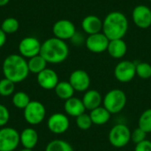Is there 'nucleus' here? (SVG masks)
Wrapping results in <instances>:
<instances>
[{
    "instance_id": "nucleus-13",
    "label": "nucleus",
    "mask_w": 151,
    "mask_h": 151,
    "mask_svg": "<svg viewBox=\"0 0 151 151\" xmlns=\"http://www.w3.org/2000/svg\"><path fill=\"white\" fill-rule=\"evenodd\" d=\"M70 84L73 88V89L77 92H86L89 89L91 79L89 74L81 69L74 70L71 73L69 76Z\"/></svg>"
},
{
    "instance_id": "nucleus-18",
    "label": "nucleus",
    "mask_w": 151,
    "mask_h": 151,
    "mask_svg": "<svg viewBox=\"0 0 151 151\" xmlns=\"http://www.w3.org/2000/svg\"><path fill=\"white\" fill-rule=\"evenodd\" d=\"M81 100L86 108V111H90L103 105V96L101 93L96 89H88L84 92Z\"/></svg>"
},
{
    "instance_id": "nucleus-36",
    "label": "nucleus",
    "mask_w": 151,
    "mask_h": 151,
    "mask_svg": "<svg viewBox=\"0 0 151 151\" xmlns=\"http://www.w3.org/2000/svg\"><path fill=\"white\" fill-rule=\"evenodd\" d=\"M10 0H0V6H4L9 3Z\"/></svg>"
},
{
    "instance_id": "nucleus-38",
    "label": "nucleus",
    "mask_w": 151,
    "mask_h": 151,
    "mask_svg": "<svg viewBox=\"0 0 151 151\" xmlns=\"http://www.w3.org/2000/svg\"><path fill=\"white\" fill-rule=\"evenodd\" d=\"M150 2H151V0H150Z\"/></svg>"
},
{
    "instance_id": "nucleus-12",
    "label": "nucleus",
    "mask_w": 151,
    "mask_h": 151,
    "mask_svg": "<svg viewBox=\"0 0 151 151\" xmlns=\"http://www.w3.org/2000/svg\"><path fill=\"white\" fill-rule=\"evenodd\" d=\"M109 42L110 40L107 38V36L103 32H100L88 35L86 38L85 45L90 52L99 54L107 51Z\"/></svg>"
},
{
    "instance_id": "nucleus-23",
    "label": "nucleus",
    "mask_w": 151,
    "mask_h": 151,
    "mask_svg": "<svg viewBox=\"0 0 151 151\" xmlns=\"http://www.w3.org/2000/svg\"><path fill=\"white\" fill-rule=\"evenodd\" d=\"M47 61L39 54L37 56H35L27 60V66L29 73L38 74L42 71L47 68Z\"/></svg>"
},
{
    "instance_id": "nucleus-10",
    "label": "nucleus",
    "mask_w": 151,
    "mask_h": 151,
    "mask_svg": "<svg viewBox=\"0 0 151 151\" xmlns=\"http://www.w3.org/2000/svg\"><path fill=\"white\" fill-rule=\"evenodd\" d=\"M42 43L34 36H27L19 43V55L25 58H31L40 54Z\"/></svg>"
},
{
    "instance_id": "nucleus-17",
    "label": "nucleus",
    "mask_w": 151,
    "mask_h": 151,
    "mask_svg": "<svg viewBox=\"0 0 151 151\" xmlns=\"http://www.w3.org/2000/svg\"><path fill=\"white\" fill-rule=\"evenodd\" d=\"M81 27L83 31L90 35H95L102 32L103 30V20L96 15H88L81 21Z\"/></svg>"
},
{
    "instance_id": "nucleus-14",
    "label": "nucleus",
    "mask_w": 151,
    "mask_h": 151,
    "mask_svg": "<svg viewBox=\"0 0 151 151\" xmlns=\"http://www.w3.org/2000/svg\"><path fill=\"white\" fill-rule=\"evenodd\" d=\"M134 25L142 29H147L151 26V9L144 4L135 6L132 12Z\"/></svg>"
},
{
    "instance_id": "nucleus-27",
    "label": "nucleus",
    "mask_w": 151,
    "mask_h": 151,
    "mask_svg": "<svg viewBox=\"0 0 151 151\" xmlns=\"http://www.w3.org/2000/svg\"><path fill=\"white\" fill-rule=\"evenodd\" d=\"M6 35L16 33L19 28V22L17 19L13 17L6 18L3 20L0 27Z\"/></svg>"
},
{
    "instance_id": "nucleus-20",
    "label": "nucleus",
    "mask_w": 151,
    "mask_h": 151,
    "mask_svg": "<svg viewBox=\"0 0 151 151\" xmlns=\"http://www.w3.org/2000/svg\"><path fill=\"white\" fill-rule=\"evenodd\" d=\"M107 51L112 58L120 59L127 54V45L123 39L111 40L109 42Z\"/></svg>"
},
{
    "instance_id": "nucleus-6",
    "label": "nucleus",
    "mask_w": 151,
    "mask_h": 151,
    "mask_svg": "<svg viewBox=\"0 0 151 151\" xmlns=\"http://www.w3.org/2000/svg\"><path fill=\"white\" fill-rule=\"evenodd\" d=\"M23 116L26 122L29 125H40L46 116L45 106L39 101H31L23 110Z\"/></svg>"
},
{
    "instance_id": "nucleus-29",
    "label": "nucleus",
    "mask_w": 151,
    "mask_h": 151,
    "mask_svg": "<svg viewBox=\"0 0 151 151\" xmlns=\"http://www.w3.org/2000/svg\"><path fill=\"white\" fill-rule=\"evenodd\" d=\"M136 75L142 79L148 80L151 78V65L148 62H139L136 64Z\"/></svg>"
},
{
    "instance_id": "nucleus-16",
    "label": "nucleus",
    "mask_w": 151,
    "mask_h": 151,
    "mask_svg": "<svg viewBox=\"0 0 151 151\" xmlns=\"http://www.w3.org/2000/svg\"><path fill=\"white\" fill-rule=\"evenodd\" d=\"M64 110L67 116L73 118H77L78 116L86 112V108L83 104L82 100L74 96L65 101Z\"/></svg>"
},
{
    "instance_id": "nucleus-32",
    "label": "nucleus",
    "mask_w": 151,
    "mask_h": 151,
    "mask_svg": "<svg viewBox=\"0 0 151 151\" xmlns=\"http://www.w3.org/2000/svg\"><path fill=\"white\" fill-rule=\"evenodd\" d=\"M10 119V111L6 106L0 104V127H5Z\"/></svg>"
},
{
    "instance_id": "nucleus-4",
    "label": "nucleus",
    "mask_w": 151,
    "mask_h": 151,
    "mask_svg": "<svg viewBox=\"0 0 151 151\" xmlns=\"http://www.w3.org/2000/svg\"><path fill=\"white\" fill-rule=\"evenodd\" d=\"M127 97L126 93L119 88L108 91L103 97V106L112 115L121 112L126 107Z\"/></svg>"
},
{
    "instance_id": "nucleus-3",
    "label": "nucleus",
    "mask_w": 151,
    "mask_h": 151,
    "mask_svg": "<svg viewBox=\"0 0 151 151\" xmlns=\"http://www.w3.org/2000/svg\"><path fill=\"white\" fill-rule=\"evenodd\" d=\"M40 55L49 64H60L68 58L69 47L65 41L51 37L42 43Z\"/></svg>"
},
{
    "instance_id": "nucleus-22",
    "label": "nucleus",
    "mask_w": 151,
    "mask_h": 151,
    "mask_svg": "<svg viewBox=\"0 0 151 151\" xmlns=\"http://www.w3.org/2000/svg\"><path fill=\"white\" fill-rule=\"evenodd\" d=\"M54 91L56 96L64 101L73 97L75 92L69 81H59L54 88Z\"/></svg>"
},
{
    "instance_id": "nucleus-37",
    "label": "nucleus",
    "mask_w": 151,
    "mask_h": 151,
    "mask_svg": "<svg viewBox=\"0 0 151 151\" xmlns=\"http://www.w3.org/2000/svg\"><path fill=\"white\" fill-rule=\"evenodd\" d=\"M19 151H33V150H27V149H22Z\"/></svg>"
},
{
    "instance_id": "nucleus-35",
    "label": "nucleus",
    "mask_w": 151,
    "mask_h": 151,
    "mask_svg": "<svg viewBox=\"0 0 151 151\" xmlns=\"http://www.w3.org/2000/svg\"><path fill=\"white\" fill-rule=\"evenodd\" d=\"M6 42V34L0 28V49L5 44Z\"/></svg>"
},
{
    "instance_id": "nucleus-21",
    "label": "nucleus",
    "mask_w": 151,
    "mask_h": 151,
    "mask_svg": "<svg viewBox=\"0 0 151 151\" xmlns=\"http://www.w3.org/2000/svg\"><path fill=\"white\" fill-rule=\"evenodd\" d=\"M88 114L91 118L93 125L96 126H104L107 124L111 117V114L103 105L90 111Z\"/></svg>"
},
{
    "instance_id": "nucleus-7",
    "label": "nucleus",
    "mask_w": 151,
    "mask_h": 151,
    "mask_svg": "<svg viewBox=\"0 0 151 151\" xmlns=\"http://www.w3.org/2000/svg\"><path fill=\"white\" fill-rule=\"evenodd\" d=\"M20 144L19 133L12 127L0 128V151H14Z\"/></svg>"
},
{
    "instance_id": "nucleus-30",
    "label": "nucleus",
    "mask_w": 151,
    "mask_h": 151,
    "mask_svg": "<svg viewBox=\"0 0 151 151\" xmlns=\"http://www.w3.org/2000/svg\"><path fill=\"white\" fill-rule=\"evenodd\" d=\"M75 119H76V120H75L76 126L81 130H83V131L88 130L92 127V125H93L89 114H88L86 112H84L83 114L78 116Z\"/></svg>"
},
{
    "instance_id": "nucleus-31",
    "label": "nucleus",
    "mask_w": 151,
    "mask_h": 151,
    "mask_svg": "<svg viewBox=\"0 0 151 151\" xmlns=\"http://www.w3.org/2000/svg\"><path fill=\"white\" fill-rule=\"evenodd\" d=\"M146 136H147V134L143 130H142L140 127H137L134 131L131 132V141L134 144H138L143 142L144 140H146Z\"/></svg>"
},
{
    "instance_id": "nucleus-9",
    "label": "nucleus",
    "mask_w": 151,
    "mask_h": 151,
    "mask_svg": "<svg viewBox=\"0 0 151 151\" xmlns=\"http://www.w3.org/2000/svg\"><path fill=\"white\" fill-rule=\"evenodd\" d=\"M76 32L75 25L69 19H59L56 21L52 27L54 37L63 41L71 40Z\"/></svg>"
},
{
    "instance_id": "nucleus-24",
    "label": "nucleus",
    "mask_w": 151,
    "mask_h": 151,
    "mask_svg": "<svg viewBox=\"0 0 151 151\" xmlns=\"http://www.w3.org/2000/svg\"><path fill=\"white\" fill-rule=\"evenodd\" d=\"M12 104L17 109L24 110L28 105V104L31 102V100H30V97L27 93H26L24 91H19L12 95Z\"/></svg>"
},
{
    "instance_id": "nucleus-33",
    "label": "nucleus",
    "mask_w": 151,
    "mask_h": 151,
    "mask_svg": "<svg viewBox=\"0 0 151 151\" xmlns=\"http://www.w3.org/2000/svg\"><path fill=\"white\" fill-rule=\"evenodd\" d=\"M134 151H151V142L146 139L143 142L135 144Z\"/></svg>"
},
{
    "instance_id": "nucleus-15",
    "label": "nucleus",
    "mask_w": 151,
    "mask_h": 151,
    "mask_svg": "<svg viewBox=\"0 0 151 151\" xmlns=\"http://www.w3.org/2000/svg\"><path fill=\"white\" fill-rule=\"evenodd\" d=\"M36 80L38 85L45 90L54 89L59 82L58 73L50 68H46L39 73L37 74Z\"/></svg>"
},
{
    "instance_id": "nucleus-5",
    "label": "nucleus",
    "mask_w": 151,
    "mask_h": 151,
    "mask_svg": "<svg viewBox=\"0 0 151 151\" xmlns=\"http://www.w3.org/2000/svg\"><path fill=\"white\" fill-rule=\"evenodd\" d=\"M131 132L126 124L119 123L114 125L108 134L110 144L116 149H122L127 146L131 142Z\"/></svg>"
},
{
    "instance_id": "nucleus-19",
    "label": "nucleus",
    "mask_w": 151,
    "mask_h": 151,
    "mask_svg": "<svg viewBox=\"0 0 151 151\" xmlns=\"http://www.w3.org/2000/svg\"><path fill=\"white\" fill-rule=\"evenodd\" d=\"M19 141L24 149L33 150L38 142V133L33 127H27L19 134Z\"/></svg>"
},
{
    "instance_id": "nucleus-26",
    "label": "nucleus",
    "mask_w": 151,
    "mask_h": 151,
    "mask_svg": "<svg viewBox=\"0 0 151 151\" xmlns=\"http://www.w3.org/2000/svg\"><path fill=\"white\" fill-rule=\"evenodd\" d=\"M138 127L143 130L147 134L151 133V108L146 109L141 114L138 119Z\"/></svg>"
},
{
    "instance_id": "nucleus-8",
    "label": "nucleus",
    "mask_w": 151,
    "mask_h": 151,
    "mask_svg": "<svg viewBox=\"0 0 151 151\" xmlns=\"http://www.w3.org/2000/svg\"><path fill=\"white\" fill-rule=\"evenodd\" d=\"M114 76L120 83H128L136 76V63L130 60H122L114 68Z\"/></svg>"
},
{
    "instance_id": "nucleus-34",
    "label": "nucleus",
    "mask_w": 151,
    "mask_h": 151,
    "mask_svg": "<svg viewBox=\"0 0 151 151\" xmlns=\"http://www.w3.org/2000/svg\"><path fill=\"white\" fill-rule=\"evenodd\" d=\"M71 41H72V42L73 43H74V44H76V45H80V44H81V43H83V42H85V39H84V37L82 36V35L81 34H80V33H78V32H76L75 33V35H73V37L71 39Z\"/></svg>"
},
{
    "instance_id": "nucleus-11",
    "label": "nucleus",
    "mask_w": 151,
    "mask_h": 151,
    "mask_svg": "<svg viewBox=\"0 0 151 151\" xmlns=\"http://www.w3.org/2000/svg\"><path fill=\"white\" fill-rule=\"evenodd\" d=\"M47 127L49 130L55 134H65L70 127L69 118L66 114L61 112L53 113L48 119Z\"/></svg>"
},
{
    "instance_id": "nucleus-1",
    "label": "nucleus",
    "mask_w": 151,
    "mask_h": 151,
    "mask_svg": "<svg viewBox=\"0 0 151 151\" xmlns=\"http://www.w3.org/2000/svg\"><path fill=\"white\" fill-rule=\"evenodd\" d=\"M2 71L4 77L15 84L25 81L29 74L27 61L19 54L7 56L3 62Z\"/></svg>"
},
{
    "instance_id": "nucleus-25",
    "label": "nucleus",
    "mask_w": 151,
    "mask_h": 151,
    "mask_svg": "<svg viewBox=\"0 0 151 151\" xmlns=\"http://www.w3.org/2000/svg\"><path fill=\"white\" fill-rule=\"evenodd\" d=\"M45 151H74L72 145L66 141L56 139L50 142L45 148Z\"/></svg>"
},
{
    "instance_id": "nucleus-2",
    "label": "nucleus",
    "mask_w": 151,
    "mask_h": 151,
    "mask_svg": "<svg viewBox=\"0 0 151 151\" xmlns=\"http://www.w3.org/2000/svg\"><path fill=\"white\" fill-rule=\"evenodd\" d=\"M128 30V19L121 12H111L103 20L102 32L111 40L123 39Z\"/></svg>"
},
{
    "instance_id": "nucleus-28",
    "label": "nucleus",
    "mask_w": 151,
    "mask_h": 151,
    "mask_svg": "<svg viewBox=\"0 0 151 151\" xmlns=\"http://www.w3.org/2000/svg\"><path fill=\"white\" fill-rule=\"evenodd\" d=\"M15 91V83L10 80L4 78L0 80V96L7 97L12 96Z\"/></svg>"
}]
</instances>
